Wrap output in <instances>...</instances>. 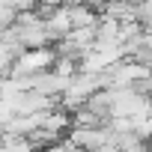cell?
I'll return each instance as SVG.
<instances>
[{"mask_svg": "<svg viewBox=\"0 0 152 152\" xmlns=\"http://www.w3.org/2000/svg\"><path fill=\"white\" fill-rule=\"evenodd\" d=\"M57 57H60L57 45H45V48H24V51L18 54V60H15V66H12V72H9V75H21V78H36V75H45V72H51V69H54Z\"/></svg>", "mask_w": 152, "mask_h": 152, "instance_id": "1", "label": "cell"}, {"mask_svg": "<svg viewBox=\"0 0 152 152\" xmlns=\"http://www.w3.org/2000/svg\"><path fill=\"white\" fill-rule=\"evenodd\" d=\"M3 152H39V146L33 143V137L6 134V137H3Z\"/></svg>", "mask_w": 152, "mask_h": 152, "instance_id": "2", "label": "cell"}, {"mask_svg": "<svg viewBox=\"0 0 152 152\" xmlns=\"http://www.w3.org/2000/svg\"><path fill=\"white\" fill-rule=\"evenodd\" d=\"M78 3H84V6H90V9H96V12H102L110 0H78Z\"/></svg>", "mask_w": 152, "mask_h": 152, "instance_id": "3", "label": "cell"}]
</instances>
